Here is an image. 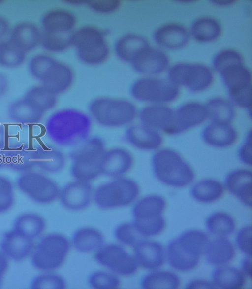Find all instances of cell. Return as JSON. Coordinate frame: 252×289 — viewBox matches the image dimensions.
I'll use <instances>...</instances> for the list:
<instances>
[{"instance_id": "cell-30", "label": "cell", "mask_w": 252, "mask_h": 289, "mask_svg": "<svg viewBox=\"0 0 252 289\" xmlns=\"http://www.w3.org/2000/svg\"><path fill=\"white\" fill-rule=\"evenodd\" d=\"M180 280L175 273L165 271H154L144 276L140 286L144 289L178 288Z\"/></svg>"}, {"instance_id": "cell-25", "label": "cell", "mask_w": 252, "mask_h": 289, "mask_svg": "<svg viewBox=\"0 0 252 289\" xmlns=\"http://www.w3.org/2000/svg\"><path fill=\"white\" fill-rule=\"evenodd\" d=\"M76 22L74 15L63 9H54L47 12L42 18L44 31L71 33Z\"/></svg>"}, {"instance_id": "cell-36", "label": "cell", "mask_w": 252, "mask_h": 289, "mask_svg": "<svg viewBox=\"0 0 252 289\" xmlns=\"http://www.w3.org/2000/svg\"><path fill=\"white\" fill-rule=\"evenodd\" d=\"M124 138L128 144L136 148L146 149L152 146V134L145 126L129 125L124 132Z\"/></svg>"}, {"instance_id": "cell-29", "label": "cell", "mask_w": 252, "mask_h": 289, "mask_svg": "<svg viewBox=\"0 0 252 289\" xmlns=\"http://www.w3.org/2000/svg\"><path fill=\"white\" fill-rule=\"evenodd\" d=\"M45 228V222L41 217L33 213H26L16 218L13 229L33 240L41 234Z\"/></svg>"}, {"instance_id": "cell-11", "label": "cell", "mask_w": 252, "mask_h": 289, "mask_svg": "<svg viewBox=\"0 0 252 289\" xmlns=\"http://www.w3.org/2000/svg\"><path fill=\"white\" fill-rule=\"evenodd\" d=\"M171 82L186 85L193 90H200L208 86L212 81L211 71L200 64H179L169 72Z\"/></svg>"}, {"instance_id": "cell-15", "label": "cell", "mask_w": 252, "mask_h": 289, "mask_svg": "<svg viewBox=\"0 0 252 289\" xmlns=\"http://www.w3.org/2000/svg\"><path fill=\"white\" fill-rule=\"evenodd\" d=\"M31 157L34 167L43 173H58L63 169L66 163L65 156L61 150L44 144L32 147Z\"/></svg>"}, {"instance_id": "cell-33", "label": "cell", "mask_w": 252, "mask_h": 289, "mask_svg": "<svg viewBox=\"0 0 252 289\" xmlns=\"http://www.w3.org/2000/svg\"><path fill=\"white\" fill-rule=\"evenodd\" d=\"M177 239L191 254L200 257L204 253L209 242L207 235L197 230H189L182 233Z\"/></svg>"}, {"instance_id": "cell-52", "label": "cell", "mask_w": 252, "mask_h": 289, "mask_svg": "<svg viewBox=\"0 0 252 289\" xmlns=\"http://www.w3.org/2000/svg\"><path fill=\"white\" fill-rule=\"evenodd\" d=\"M242 268L243 272L248 276L252 275V261L251 258H245L241 263Z\"/></svg>"}, {"instance_id": "cell-8", "label": "cell", "mask_w": 252, "mask_h": 289, "mask_svg": "<svg viewBox=\"0 0 252 289\" xmlns=\"http://www.w3.org/2000/svg\"><path fill=\"white\" fill-rule=\"evenodd\" d=\"M71 45L76 48L80 60L90 65L102 63L109 55L103 34L92 27H83L72 34Z\"/></svg>"}, {"instance_id": "cell-10", "label": "cell", "mask_w": 252, "mask_h": 289, "mask_svg": "<svg viewBox=\"0 0 252 289\" xmlns=\"http://www.w3.org/2000/svg\"><path fill=\"white\" fill-rule=\"evenodd\" d=\"M94 259L101 266L122 276L134 274L138 266L134 256L122 246L115 244L101 246L95 253Z\"/></svg>"}, {"instance_id": "cell-35", "label": "cell", "mask_w": 252, "mask_h": 289, "mask_svg": "<svg viewBox=\"0 0 252 289\" xmlns=\"http://www.w3.org/2000/svg\"><path fill=\"white\" fill-rule=\"evenodd\" d=\"M206 227L211 234L219 237H225L234 231L235 224L231 216L219 212L213 213L207 217Z\"/></svg>"}, {"instance_id": "cell-1", "label": "cell", "mask_w": 252, "mask_h": 289, "mask_svg": "<svg viewBox=\"0 0 252 289\" xmlns=\"http://www.w3.org/2000/svg\"><path fill=\"white\" fill-rule=\"evenodd\" d=\"M92 119L82 111L73 109L57 111L47 119L44 133L56 145L74 147L90 136Z\"/></svg>"}, {"instance_id": "cell-22", "label": "cell", "mask_w": 252, "mask_h": 289, "mask_svg": "<svg viewBox=\"0 0 252 289\" xmlns=\"http://www.w3.org/2000/svg\"><path fill=\"white\" fill-rule=\"evenodd\" d=\"M189 38L186 29L175 24L163 26L157 30L154 34V38L157 43L170 49L182 47L187 43Z\"/></svg>"}, {"instance_id": "cell-32", "label": "cell", "mask_w": 252, "mask_h": 289, "mask_svg": "<svg viewBox=\"0 0 252 289\" xmlns=\"http://www.w3.org/2000/svg\"><path fill=\"white\" fill-rule=\"evenodd\" d=\"M24 98L44 114L52 109L57 102V95L41 85L31 87L27 91Z\"/></svg>"}, {"instance_id": "cell-21", "label": "cell", "mask_w": 252, "mask_h": 289, "mask_svg": "<svg viewBox=\"0 0 252 289\" xmlns=\"http://www.w3.org/2000/svg\"><path fill=\"white\" fill-rule=\"evenodd\" d=\"M8 115L11 121L16 124L36 125L42 120L44 113L23 97L11 103L8 108Z\"/></svg>"}, {"instance_id": "cell-3", "label": "cell", "mask_w": 252, "mask_h": 289, "mask_svg": "<svg viewBox=\"0 0 252 289\" xmlns=\"http://www.w3.org/2000/svg\"><path fill=\"white\" fill-rule=\"evenodd\" d=\"M88 109L92 119L106 128L128 126L137 115L135 105L128 100L122 98H96L90 103Z\"/></svg>"}, {"instance_id": "cell-49", "label": "cell", "mask_w": 252, "mask_h": 289, "mask_svg": "<svg viewBox=\"0 0 252 289\" xmlns=\"http://www.w3.org/2000/svg\"><path fill=\"white\" fill-rule=\"evenodd\" d=\"M186 289H215L213 283L204 280H193L189 282L186 285Z\"/></svg>"}, {"instance_id": "cell-6", "label": "cell", "mask_w": 252, "mask_h": 289, "mask_svg": "<svg viewBox=\"0 0 252 289\" xmlns=\"http://www.w3.org/2000/svg\"><path fill=\"white\" fill-rule=\"evenodd\" d=\"M164 200L157 196L142 198L133 206V224L144 238L159 234L165 227L162 213L165 208Z\"/></svg>"}, {"instance_id": "cell-46", "label": "cell", "mask_w": 252, "mask_h": 289, "mask_svg": "<svg viewBox=\"0 0 252 289\" xmlns=\"http://www.w3.org/2000/svg\"><path fill=\"white\" fill-rule=\"evenodd\" d=\"M236 244L240 250L249 256L252 255V226L243 227L238 232Z\"/></svg>"}, {"instance_id": "cell-2", "label": "cell", "mask_w": 252, "mask_h": 289, "mask_svg": "<svg viewBox=\"0 0 252 289\" xmlns=\"http://www.w3.org/2000/svg\"><path fill=\"white\" fill-rule=\"evenodd\" d=\"M105 146L101 137L94 136L73 148L69 154V171L75 180L90 182L101 175L100 162Z\"/></svg>"}, {"instance_id": "cell-34", "label": "cell", "mask_w": 252, "mask_h": 289, "mask_svg": "<svg viewBox=\"0 0 252 289\" xmlns=\"http://www.w3.org/2000/svg\"><path fill=\"white\" fill-rule=\"evenodd\" d=\"M220 27L219 23L211 18H201L196 20L191 28L194 38L200 42H209L216 39L220 35Z\"/></svg>"}, {"instance_id": "cell-37", "label": "cell", "mask_w": 252, "mask_h": 289, "mask_svg": "<svg viewBox=\"0 0 252 289\" xmlns=\"http://www.w3.org/2000/svg\"><path fill=\"white\" fill-rule=\"evenodd\" d=\"M26 53L10 40L0 42V65L8 68L21 65L25 61Z\"/></svg>"}, {"instance_id": "cell-31", "label": "cell", "mask_w": 252, "mask_h": 289, "mask_svg": "<svg viewBox=\"0 0 252 289\" xmlns=\"http://www.w3.org/2000/svg\"><path fill=\"white\" fill-rule=\"evenodd\" d=\"M220 73L225 84L230 91L236 90L251 84V75L243 62L228 66Z\"/></svg>"}, {"instance_id": "cell-39", "label": "cell", "mask_w": 252, "mask_h": 289, "mask_svg": "<svg viewBox=\"0 0 252 289\" xmlns=\"http://www.w3.org/2000/svg\"><path fill=\"white\" fill-rule=\"evenodd\" d=\"M222 193V187L220 184L212 181H206L193 188L192 195L197 200L208 203L217 200Z\"/></svg>"}, {"instance_id": "cell-50", "label": "cell", "mask_w": 252, "mask_h": 289, "mask_svg": "<svg viewBox=\"0 0 252 289\" xmlns=\"http://www.w3.org/2000/svg\"><path fill=\"white\" fill-rule=\"evenodd\" d=\"M8 268V261L6 256L0 253V286L2 278Z\"/></svg>"}, {"instance_id": "cell-26", "label": "cell", "mask_w": 252, "mask_h": 289, "mask_svg": "<svg viewBox=\"0 0 252 289\" xmlns=\"http://www.w3.org/2000/svg\"><path fill=\"white\" fill-rule=\"evenodd\" d=\"M148 47V43L143 37L130 34L121 37L117 41L115 49L121 59L132 63L141 52Z\"/></svg>"}, {"instance_id": "cell-23", "label": "cell", "mask_w": 252, "mask_h": 289, "mask_svg": "<svg viewBox=\"0 0 252 289\" xmlns=\"http://www.w3.org/2000/svg\"><path fill=\"white\" fill-rule=\"evenodd\" d=\"M204 253L210 264L223 265L233 259L235 250L229 240L224 237H219L209 241Z\"/></svg>"}, {"instance_id": "cell-40", "label": "cell", "mask_w": 252, "mask_h": 289, "mask_svg": "<svg viewBox=\"0 0 252 289\" xmlns=\"http://www.w3.org/2000/svg\"><path fill=\"white\" fill-rule=\"evenodd\" d=\"M114 235L121 243L134 247L137 244L144 240L136 230L133 223H124L115 228Z\"/></svg>"}, {"instance_id": "cell-43", "label": "cell", "mask_w": 252, "mask_h": 289, "mask_svg": "<svg viewBox=\"0 0 252 289\" xmlns=\"http://www.w3.org/2000/svg\"><path fill=\"white\" fill-rule=\"evenodd\" d=\"M14 201V187L11 181L0 175V214L8 211Z\"/></svg>"}, {"instance_id": "cell-16", "label": "cell", "mask_w": 252, "mask_h": 289, "mask_svg": "<svg viewBox=\"0 0 252 289\" xmlns=\"http://www.w3.org/2000/svg\"><path fill=\"white\" fill-rule=\"evenodd\" d=\"M33 240L14 229L4 233L0 242L2 253L8 258L19 261L25 259L33 248Z\"/></svg>"}, {"instance_id": "cell-20", "label": "cell", "mask_w": 252, "mask_h": 289, "mask_svg": "<svg viewBox=\"0 0 252 289\" xmlns=\"http://www.w3.org/2000/svg\"><path fill=\"white\" fill-rule=\"evenodd\" d=\"M41 33L34 24L28 22L17 24L12 30L10 40L26 53L40 44Z\"/></svg>"}, {"instance_id": "cell-13", "label": "cell", "mask_w": 252, "mask_h": 289, "mask_svg": "<svg viewBox=\"0 0 252 289\" xmlns=\"http://www.w3.org/2000/svg\"><path fill=\"white\" fill-rule=\"evenodd\" d=\"M133 157L131 152L122 147L106 149L100 162L101 175L113 178L125 176L132 168Z\"/></svg>"}, {"instance_id": "cell-47", "label": "cell", "mask_w": 252, "mask_h": 289, "mask_svg": "<svg viewBox=\"0 0 252 289\" xmlns=\"http://www.w3.org/2000/svg\"><path fill=\"white\" fill-rule=\"evenodd\" d=\"M232 98L241 105L249 106L251 104V84L230 91Z\"/></svg>"}, {"instance_id": "cell-12", "label": "cell", "mask_w": 252, "mask_h": 289, "mask_svg": "<svg viewBox=\"0 0 252 289\" xmlns=\"http://www.w3.org/2000/svg\"><path fill=\"white\" fill-rule=\"evenodd\" d=\"M130 92L133 98L141 101H167L175 96L177 88L165 80L143 78L132 85Z\"/></svg>"}, {"instance_id": "cell-5", "label": "cell", "mask_w": 252, "mask_h": 289, "mask_svg": "<svg viewBox=\"0 0 252 289\" xmlns=\"http://www.w3.org/2000/svg\"><path fill=\"white\" fill-rule=\"evenodd\" d=\"M113 179L99 185L94 191L93 199L101 209L128 206L136 200L139 194V186L132 179L125 176Z\"/></svg>"}, {"instance_id": "cell-54", "label": "cell", "mask_w": 252, "mask_h": 289, "mask_svg": "<svg viewBox=\"0 0 252 289\" xmlns=\"http://www.w3.org/2000/svg\"><path fill=\"white\" fill-rule=\"evenodd\" d=\"M234 1L233 0H213L212 2L217 5L220 6L229 5L232 4Z\"/></svg>"}, {"instance_id": "cell-45", "label": "cell", "mask_w": 252, "mask_h": 289, "mask_svg": "<svg viewBox=\"0 0 252 289\" xmlns=\"http://www.w3.org/2000/svg\"><path fill=\"white\" fill-rule=\"evenodd\" d=\"M93 10L100 13H110L117 10L121 1L118 0H89L86 2Z\"/></svg>"}, {"instance_id": "cell-51", "label": "cell", "mask_w": 252, "mask_h": 289, "mask_svg": "<svg viewBox=\"0 0 252 289\" xmlns=\"http://www.w3.org/2000/svg\"><path fill=\"white\" fill-rule=\"evenodd\" d=\"M8 82L7 77L0 73V99L2 98L7 91Z\"/></svg>"}, {"instance_id": "cell-42", "label": "cell", "mask_w": 252, "mask_h": 289, "mask_svg": "<svg viewBox=\"0 0 252 289\" xmlns=\"http://www.w3.org/2000/svg\"><path fill=\"white\" fill-rule=\"evenodd\" d=\"M66 287L65 280L62 276L52 274H42L35 277L32 281V289H63Z\"/></svg>"}, {"instance_id": "cell-9", "label": "cell", "mask_w": 252, "mask_h": 289, "mask_svg": "<svg viewBox=\"0 0 252 289\" xmlns=\"http://www.w3.org/2000/svg\"><path fill=\"white\" fill-rule=\"evenodd\" d=\"M18 188L34 202L42 204L52 202L59 197L57 183L43 172L31 170L21 173L16 180Z\"/></svg>"}, {"instance_id": "cell-55", "label": "cell", "mask_w": 252, "mask_h": 289, "mask_svg": "<svg viewBox=\"0 0 252 289\" xmlns=\"http://www.w3.org/2000/svg\"><path fill=\"white\" fill-rule=\"evenodd\" d=\"M2 1H3L2 0H0V4L1 3H2Z\"/></svg>"}, {"instance_id": "cell-53", "label": "cell", "mask_w": 252, "mask_h": 289, "mask_svg": "<svg viewBox=\"0 0 252 289\" xmlns=\"http://www.w3.org/2000/svg\"><path fill=\"white\" fill-rule=\"evenodd\" d=\"M9 26L8 21L0 16V39L4 37L8 33Z\"/></svg>"}, {"instance_id": "cell-7", "label": "cell", "mask_w": 252, "mask_h": 289, "mask_svg": "<svg viewBox=\"0 0 252 289\" xmlns=\"http://www.w3.org/2000/svg\"><path fill=\"white\" fill-rule=\"evenodd\" d=\"M69 249V242L65 236L57 233L47 235L35 248L32 255V264L41 271H53L62 266Z\"/></svg>"}, {"instance_id": "cell-19", "label": "cell", "mask_w": 252, "mask_h": 289, "mask_svg": "<svg viewBox=\"0 0 252 289\" xmlns=\"http://www.w3.org/2000/svg\"><path fill=\"white\" fill-rule=\"evenodd\" d=\"M31 147L25 143L11 145L4 151L5 167L21 173L32 170L34 166L31 157Z\"/></svg>"}, {"instance_id": "cell-44", "label": "cell", "mask_w": 252, "mask_h": 289, "mask_svg": "<svg viewBox=\"0 0 252 289\" xmlns=\"http://www.w3.org/2000/svg\"><path fill=\"white\" fill-rule=\"evenodd\" d=\"M240 55L234 50H226L219 53L214 58L213 65L219 73L232 64L242 62Z\"/></svg>"}, {"instance_id": "cell-4", "label": "cell", "mask_w": 252, "mask_h": 289, "mask_svg": "<svg viewBox=\"0 0 252 289\" xmlns=\"http://www.w3.org/2000/svg\"><path fill=\"white\" fill-rule=\"evenodd\" d=\"M29 70L41 85L57 95L67 90L73 80V73L67 65L46 55H37L31 59Z\"/></svg>"}, {"instance_id": "cell-38", "label": "cell", "mask_w": 252, "mask_h": 289, "mask_svg": "<svg viewBox=\"0 0 252 289\" xmlns=\"http://www.w3.org/2000/svg\"><path fill=\"white\" fill-rule=\"evenodd\" d=\"M71 33L43 31L41 33L40 44L47 50L60 52L71 45Z\"/></svg>"}, {"instance_id": "cell-27", "label": "cell", "mask_w": 252, "mask_h": 289, "mask_svg": "<svg viewBox=\"0 0 252 289\" xmlns=\"http://www.w3.org/2000/svg\"><path fill=\"white\" fill-rule=\"evenodd\" d=\"M72 242L78 251L87 253L96 251L102 246L104 238L98 230L91 227H83L74 232Z\"/></svg>"}, {"instance_id": "cell-28", "label": "cell", "mask_w": 252, "mask_h": 289, "mask_svg": "<svg viewBox=\"0 0 252 289\" xmlns=\"http://www.w3.org/2000/svg\"><path fill=\"white\" fill-rule=\"evenodd\" d=\"M212 278L216 288L238 289L242 288L245 279L244 273L230 266H220L214 270Z\"/></svg>"}, {"instance_id": "cell-18", "label": "cell", "mask_w": 252, "mask_h": 289, "mask_svg": "<svg viewBox=\"0 0 252 289\" xmlns=\"http://www.w3.org/2000/svg\"><path fill=\"white\" fill-rule=\"evenodd\" d=\"M131 63L134 69L140 73L156 74L162 72L166 68L168 58L162 51L148 47Z\"/></svg>"}, {"instance_id": "cell-24", "label": "cell", "mask_w": 252, "mask_h": 289, "mask_svg": "<svg viewBox=\"0 0 252 289\" xmlns=\"http://www.w3.org/2000/svg\"><path fill=\"white\" fill-rule=\"evenodd\" d=\"M167 256L169 264L173 268L181 271H189L195 268L200 258L189 253L181 245L177 238L168 243Z\"/></svg>"}, {"instance_id": "cell-14", "label": "cell", "mask_w": 252, "mask_h": 289, "mask_svg": "<svg viewBox=\"0 0 252 289\" xmlns=\"http://www.w3.org/2000/svg\"><path fill=\"white\" fill-rule=\"evenodd\" d=\"M93 194L90 182L75 180L60 189L59 198L62 205L66 209L78 211L89 205Z\"/></svg>"}, {"instance_id": "cell-48", "label": "cell", "mask_w": 252, "mask_h": 289, "mask_svg": "<svg viewBox=\"0 0 252 289\" xmlns=\"http://www.w3.org/2000/svg\"><path fill=\"white\" fill-rule=\"evenodd\" d=\"M9 136L3 125H0V168H4L3 154L9 142Z\"/></svg>"}, {"instance_id": "cell-41", "label": "cell", "mask_w": 252, "mask_h": 289, "mask_svg": "<svg viewBox=\"0 0 252 289\" xmlns=\"http://www.w3.org/2000/svg\"><path fill=\"white\" fill-rule=\"evenodd\" d=\"M88 281L89 285L95 289H115L120 284V280L116 275L101 271L93 272Z\"/></svg>"}, {"instance_id": "cell-17", "label": "cell", "mask_w": 252, "mask_h": 289, "mask_svg": "<svg viewBox=\"0 0 252 289\" xmlns=\"http://www.w3.org/2000/svg\"><path fill=\"white\" fill-rule=\"evenodd\" d=\"M134 257L143 268L154 270L161 267L165 260V252L160 243L142 240L134 247Z\"/></svg>"}]
</instances>
